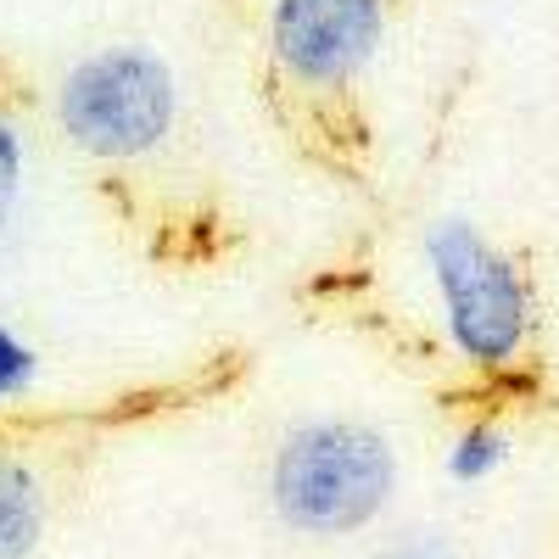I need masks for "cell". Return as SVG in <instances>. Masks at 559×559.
<instances>
[{
  "mask_svg": "<svg viewBox=\"0 0 559 559\" xmlns=\"http://www.w3.org/2000/svg\"><path fill=\"white\" fill-rule=\"evenodd\" d=\"M397 492V453L364 419H302L269 459V503L302 537H353Z\"/></svg>",
  "mask_w": 559,
  "mask_h": 559,
  "instance_id": "obj_1",
  "label": "cell"
},
{
  "mask_svg": "<svg viewBox=\"0 0 559 559\" xmlns=\"http://www.w3.org/2000/svg\"><path fill=\"white\" fill-rule=\"evenodd\" d=\"M419 252H426L453 353L476 369L515 364L532 336V292L515 258L492 247L471 218H437Z\"/></svg>",
  "mask_w": 559,
  "mask_h": 559,
  "instance_id": "obj_2",
  "label": "cell"
},
{
  "mask_svg": "<svg viewBox=\"0 0 559 559\" xmlns=\"http://www.w3.org/2000/svg\"><path fill=\"white\" fill-rule=\"evenodd\" d=\"M45 532V487L23 459L0 453V559H28Z\"/></svg>",
  "mask_w": 559,
  "mask_h": 559,
  "instance_id": "obj_5",
  "label": "cell"
},
{
  "mask_svg": "<svg viewBox=\"0 0 559 559\" xmlns=\"http://www.w3.org/2000/svg\"><path fill=\"white\" fill-rule=\"evenodd\" d=\"M34 381H39V353H34L17 331H7V324H0V403L23 397Z\"/></svg>",
  "mask_w": 559,
  "mask_h": 559,
  "instance_id": "obj_7",
  "label": "cell"
},
{
  "mask_svg": "<svg viewBox=\"0 0 559 559\" xmlns=\"http://www.w3.org/2000/svg\"><path fill=\"white\" fill-rule=\"evenodd\" d=\"M179 112V84L157 51L112 45V51L84 57L57 96V123L84 157L129 163L157 152Z\"/></svg>",
  "mask_w": 559,
  "mask_h": 559,
  "instance_id": "obj_3",
  "label": "cell"
},
{
  "mask_svg": "<svg viewBox=\"0 0 559 559\" xmlns=\"http://www.w3.org/2000/svg\"><path fill=\"white\" fill-rule=\"evenodd\" d=\"M376 559H459V548H453V537L437 532V526H414V532L386 537V548H381Z\"/></svg>",
  "mask_w": 559,
  "mask_h": 559,
  "instance_id": "obj_9",
  "label": "cell"
},
{
  "mask_svg": "<svg viewBox=\"0 0 559 559\" xmlns=\"http://www.w3.org/2000/svg\"><path fill=\"white\" fill-rule=\"evenodd\" d=\"M509 464V437L498 426H464L448 448V476L459 487H481Z\"/></svg>",
  "mask_w": 559,
  "mask_h": 559,
  "instance_id": "obj_6",
  "label": "cell"
},
{
  "mask_svg": "<svg viewBox=\"0 0 559 559\" xmlns=\"http://www.w3.org/2000/svg\"><path fill=\"white\" fill-rule=\"evenodd\" d=\"M23 168H28V157H23V134H17L7 118H0V236H7V224H12V213H17Z\"/></svg>",
  "mask_w": 559,
  "mask_h": 559,
  "instance_id": "obj_8",
  "label": "cell"
},
{
  "mask_svg": "<svg viewBox=\"0 0 559 559\" xmlns=\"http://www.w3.org/2000/svg\"><path fill=\"white\" fill-rule=\"evenodd\" d=\"M386 39L381 0H274L269 51L297 84L336 90L376 62Z\"/></svg>",
  "mask_w": 559,
  "mask_h": 559,
  "instance_id": "obj_4",
  "label": "cell"
}]
</instances>
